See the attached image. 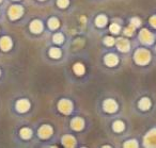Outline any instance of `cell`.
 Listing matches in <instances>:
<instances>
[{
  "mask_svg": "<svg viewBox=\"0 0 156 148\" xmlns=\"http://www.w3.org/2000/svg\"><path fill=\"white\" fill-rule=\"evenodd\" d=\"M23 14V8L19 5H12L10 10H9V15L12 19L19 18Z\"/></svg>",
  "mask_w": 156,
  "mask_h": 148,
  "instance_id": "5",
  "label": "cell"
},
{
  "mask_svg": "<svg viewBox=\"0 0 156 148\" xmlns=\"http://www.w3.org/2000/svg\"><path fill=\"white\" fill-rule=\"evenodd\" d=\"M134 28H135L134 26H130V27H128V28H126L125 31H124V33H125L126 35H128V36L133 35V33H134Z\"/></svg>",
  "mask_w": 156,
  "mask_h": 148,
  "instance_id": "28",
  "label": "cell"
},
{
  "mask_svg": "<svg viewBox=\"0 0 156 148\" xmlns=\"http://www.w3.org/2000/svg\"><path fill=\"white\" fill-rule=\"evenodd\" d=\"M53 42L57 43V44H60V43L63 42V35L58 33V34L53 35Z\"/></svg>",
  "mask_w": 156,
  "mask_h": 148,
  "instance_id": "23",
  "label": "cell"
},
{
  "mask_svg": "<svg viewBox=\"0 0 156 148\" xmlns=\"http://www.w3.org/2000/svg\"><path fill=\"white\" fill-rule=\"evenodd\" d=\"M117 46H118V49L120 51H123V52H126L130 50V42L125 40V38H119L118 42H117Z\"/></svg>",
  "mask_w": 156,
  "mask_h": 148,
  "instance_id": "8",
  "label": "cell"
},
{
  "mask_svg": "<svg viewBox=\"0 0 156 148\" xmlns=\"http://www.w3.org/2000/svg\"><path fill=\"white\" fill-rule=\"evenodd\" d=\"M29 106H30V103L26 99H20L18 102L16 103V108L19 112H26L29 109Z\"/></svg>",
  "mask_w": 156,
  "mask_h": 148,
  "instance_id": "9",
  "label": "cell"
},
{
  "mask_svg": "<svg viewBox=\"0 0 156 148\" xmlns=\"http://www.w3.org/2000/svg\"><path fill=\"white\" fill-rule=\"evenodd\" d=\"M113 130L114 131H117V132H121L124 130V124L120 121H117V122L113 124Z\"/></svg>",
  "mask_w": 156,
  "mask_h": 148,
  "instance_id": "19",
  "label": "cell"
},
{
  "mask_svg": "<svg viewBox=\"0 0 156 148\" xmlns=\"http://www.w3.org/2000/svg\"><path fill=\"white\" fill-rule=\"evenodd\" d=\"M105 63L108 66H114L118 63V58L115 54H107L105 57Z\"/></svg>",
  "mask_w": 156,
  "mask_h": 148,
  "instance_id": "14",
  "label": "cell"
},
{
  "mask_svg": "<svg viewBox=\"0 0 156 148\" xmlns=\"http://www.w3.org/2000/svg\"><path fill=\"white\" fill-rule=\"evenodd\" d=\"M145 147H156V129L150 131L145 137Z\"/></svg>",
  "mask_w": 156,
  "mask_h": 148,
  "instance_id": "3",
  "label": "cell"
},
{
  "mask_svg": "<svg viewBox=\"0 0 156 148\" xmlns=\"http://www.w3.org/2000/svg\"><path fill=\"white\" fill-rule=\"evenodd\" d=\"M57 3L60 8H65V7H68V4H69V0H58Z\"/></svg>",
  "mask_w": 156,
  "mask_h": 148,
  "instance_id": "26",
  "label": "cell"
},
{
  "mask_svg": "<svg viewBox=\"0 0 156 148\" xmlns=\"http://www.w3.org/2000/svg\"><path fill=\"white\" fill-rule=\"evenodd\" d=\"M150 23H151V26L156 28V16H152L151 18H150Z\"/></svg>",
  "mask_w": 156,
  "mask_h": 148,
  "instance_id": "29",
  "label": "cell"
},
{
  "mask_svg": "<svg viewBox=\"0 0 156 148\" xmlns=\"http://www.w3.org/2000/svg\"><path fill=\"white\" fill-rule=\"evenodd\" d=\"M53 134V128L48 125H45L41 127L38 130V135L42 137V139H47Z\"/></svg>",
  "mask_w": 156,
  "mask_h": 148,
  "instance_id": "7",
  "label": "cell"
},
{
  "mask_svg": "<svg viewBox=\"0 0 156 148\" xmlns=\"http://www.w3.org/2000/svg\"><path fill=\"white\" fill-rule=\"evenodd\" d=\"M130 23H132V26L134 27H139L140 26V19L137 18V17H134V18H132V20H130Z\"/></svg>",
  "mask_w": 156,
  "mask_h": 148,
  "instance_id": "27",
  "label": "cell"
},
{
  "mask_svg": "<svg viewBox=\"0 0 156 148\" xmlns=\"http://www.w3.org/2000/svg\"><path fill=\"white\" fill-rule=\"evenodd\" d=\"M151 54L147 49H139L135 52V62L139 65H145L150 62Z\"/></svg>",
  "mask_w": 156,
  "mask_h": 148,
  "instance_id": "1",
  "label": "cell"
},
{
  "mask_svg": "<svg viewBox=\"0 0 156 148\" xmlns=\"http://www.w3.org/2000/svg\"><path fill=\"white\" fill-rule=\"evenodd\" d=\"M73 69H74L75 74H76V75H79V76L84 72V66L82 64H80V63H76V64L74 65Z\"/></svg>",
  "mask_w": 156,
  "mask_h": 148,
  "instance_id": "16",
  "label": "cell"
},
{
  "mask_svg": "<svg viewBox=\"0 0 156 148\" xmlns=\"http://www.w3.org/2000/svg\"><path fill=\"white\" fill-rule=\"evenodd\" d=\"M95 23L99 27H104L107 23V17L106 16H104V15L97 16L96 19H95Z\"/></svg>",
  "mask_w": 156,
  "mask_h": 148,
  "instance_id": "17",
  "label": "cell"
},
{
  "mask_svg": "<svg viewBox=\"0 0 156 148\" xmlns=\"http://www.w3.org/2000/svg\"><path fill=\"white\" fill-rule=\"evenodd\" d=\"M104 109H105L106 112L113 113L118 109V104L112 99H107V100H105V102H104Z\"/></svg>",
  "mask_w": 156,
  "mask_h": 148,
  "instance_id": "6",
  "label": "cell"
},
{
  "mask_svg": "<svg viewBox=\"0 0 156 148\" xmlns=\"http://www.w3.org/2000/svg\"><path fill=\"white\" fill-rule=\"evenodd\" d=\"M139 38H140L141 43L147 44V45L152 44L153 41H154V36H153V34L149 30H147V29H142V30L140 31Z\"/></svg>",
  "mask_w": 156,
  "mask_h": 148,
  "instance_id": "2",
  "label": "cell"
},
{
  "mask_svg": "<svg viewBox=\"0 0 156 148\" xmlns=\"http://www.w3.org/2000/svg\"><path fill=\"white\" fill-rule=\"evenodd\" d=\"M0 47H1V49L4 50V51H7V50L10 49L12 47L11 38H7V36H4V38H1V40H0Z\"/></svg>",
  "mask_w": 156,
  "mask_h": 148,
  "instance_id": "10",
  "label": "cell"
},
{
  "mask_svg": "<svg viewBox=\"0 0 156 148\" xmlns=\"http://www.w3.org/2000/svg\"><path fill=\"white\" fill-rule=\"evenodd\" d=\"M58 106H59V110L64 114H70L72 112L73 109L72 102L70 100H68V99H62L60 102H59Z\"/></svg>",
  "mask_w": 156,
  "mask_h": 148,
  "instance_id": "4",
  "label": "cell"
},
{
  "mask_svg": "<svg viewBox=\"0 0 156 148\" xmlns=\"http://www.w3.org/2000/svg\"><path fill=\"white\" fill-rule=\"evenodd\" d=\"M31 134H32V132H31V130L29 128H23L20 130V135H22L23 139H26V140L29 139L31 137Z\"/></svg>",
  "mask_w": 156,
  "mask_h": 148,
  "instance_id": "18",
  "label": "cell"
},
{
  "mask_svg": "<svg viewBox=\"0 0 156 148\" xmlns=\"http://www.w3.org/2000/svg\"><path fill=\"white\" fill-rule=\"evenodd\" d=\"M0 1H1V0H0Z\"/></svg>",
  "mask_w": 156,
  "mask_h": 148,
  "instance_id": "30",
  "label": "cell"
},
{
  "mask_svg": "<svg viewBox=\"0 0 156 148\" xmlns=\"http://www.w3.org/2000/svg\"><path fill=\"white\" fill-rule=\"evenodd\" d=\"M30 29L34 33H40L43 30V23L40 20H33L30 25Z\"/></svg>",
  "mask_w": 156,
  "mask_h": 148,
  "instance_id": "13",
  "label": "cell"
},
{
  "mask_svg": "<svg viewBox=\"0 0 156 148\" xmlns=\"http://www.w3.org/2000/svg\"><path fill=\"white\" fill-rule=\"evenodd\" d=\"M110 31L112 33H118L119 31H120V26H119L118 23H112L110 26Z\"/></svg>",
  "mask_w": 156,
  "mask_h": 148,
  "instance_id": "24",
  "label": "cell"
},
{
  "mask_svg": "<svg viewBox=\"0 0 156 148\" xmlns=\"http://www.w3.org/2000/svg\"><path fill=\"white\" fill-rule=\"evenodd\" d=\"M71 125H72V128H73V129L76 130V131H78V130H81L82 128H84V121H82L81 118L76 117V118H74V119L72 121Z\"/></svg>",
  "mask_w": 156,
  "mask_h": 148,
  "instance_id": "11",
  "label": "cell"
},
{
  "mask_svg": "<svg viewBox=\"0 0 156 148\" xmlns=\"http://www.w3.org/2000/svg\"><path fill=\"white\" fill-rule=\"evenodd\" d=\"M62 143H63V145H64L65 147H69V148H72L75 146V139L72 137V135H65V137H63V139H62Z\"/></svg>",
  "mask_w": 156,
  "mask_h": 148,
  "instance_id": "12",
  "label": "cell"
},
{
  "mask_svg": "<svg viewBox=\"0 0 156 148\" xmlns=\"http://www.w3.org/2000/svg\"><path fill=\"white\" fill-rule=\"evenodd\" d=\"M104 42H105V44H106L107 46H112L114 44V40H113V38L107 36V38H105Z\"/></svg>",
  "mask_w": 156,
  "mask_h": 148,
  "instance_id": "25",
  "label": "cell"
},
{
  "mask_svg": "<svg viewBox=\"0 0 156 148\" xmlns=\"http://www.w3.org/2000/svg\"><path fill=\"white\" fill-rule=\"evenodd\" d=\"M49 56L51 58H55V59H58V58L61 57V51L60 49L58 48H51L49 51Z\"/></svg>",
  "mask_w": 156,
  "mask_h": 148,
  "instance_id": "20",
  "label": "cell"
},
{
  "mask_svg": "<svg viewBox=\"0 0 156 148\" xmlns=\"http://www.w3.org/2000/svg\"><path fill=\"white\" fill-rule=\"evenodd\" d=\"M124 147H132V148H136L138 147V143L136 142L135 140H132V141H127L125 144H124Z\"/></svg>",
  "mask_w": 156,
  "mask_h": 148,
  "instance_id": "22",
  "label": "cell"
},
{
  "mask_svg": "<svg viewBox=\"0 0 156 148\" xmlns=\"http://www.w3.org/2000/svg\"><path fill=\"white\" fill-rule=\"evenodd\" d=\"M150 106H151V101L148 98H142L139 101V108L141 110H148Z\"/></svg>",
  "mask_w": 156,
  "mask_h": 148,
  "instance_id": "15",
  "label": "cell"
},
{
  "mask_svg": "<svg viewBox=\"0 0 156 148\" xmlns=\"http://www.w3.org/2000/svg\"><path fill=\"white\" fill-rule=\"evenodd\" d=\"M48 26L50 29H57L59 27V20L57 18H50L48 21Z\"/></svg>",
  "mask_w": 156,
  "mask_h": 148,
  "instance_id": "21",
  "label": "cell"
}]
</instances>
